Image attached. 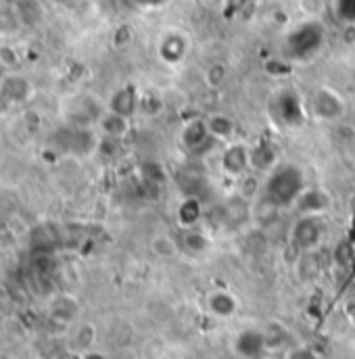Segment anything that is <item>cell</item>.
<instances>
[{
  "label": "cell",
  "mask_w": 355,
  "mask_h": 359,
  "mask_svg": "<svg viewBox=\"0 0 355 359\" xmlns=\"http://www.w3.org/2000/svg\"><path fill=\"white\" fill-rule=\"evenodd\" d=\"M207 126H209V132L213 138H230L234 134V121L228 117V115H213L211 119H207Z\"/></svg>",
  "instance_id": "18"
},
{
  "label": "cell",
  "mask_w": 355,
  "mask_h": 359,
  "mask_svg": "<svg viewBox=\"0 0 355 359\" xmlns=\"http://www.w3.org/2000/svg\"><path fill=\"white\" fill-rule=\"evenodd\" d=\"M312 111L318 119H324V121H333V119H339L345 111V104H343V98L328 88L316 90L314 96H312Z\"/></svg>",
  "instance_id": "4"
},
{
  "label": "cell",
  "mask_w": 355,
  "mask_h": 359,
  "mask_svg": "<svg viewBox=\"0 0 355 359\" xmlns=\"http://www.w3.org/2000/svg\"><path fill=\"white\" fill-rule=\"evenodd\" d=\"M326 232V224L322 215H301L293 226V245L301 251H309L318 247Z\"/></svg>",
  "instance_id": "3"
},
{
  "label": "cell",
  "mask_w": 355,
  "mask_h": 359,
  "mask_svg": "<svg viewBox=\"0 0 355 359\" xmlns=\"http://www.w3.org/2000/svg\"><path fill=\"white\" fill-rule=\"evenodd\" d=\"M337 8H339L341 19L355 21V0H337Z\"/></svg>",
  "instance_id": "20"
},
{
  "label": "cell",
  "mask_w": 355,
  "mask_h": 359,
  "mask_svg": "<svg viewBox=\"0 0 355 359\" xmlns=\"http://www.w3.org/2000/svg\"><path fill=\"white\" fill-rule=\"evenodd\" d=\"M224 67H220V65H213L211 69H209V74H207V82L211 84V86H220L222 84V80H224Z\"/></svg>",
  "instance_id": "22"
},
{
  "label": "cell",
  "mask_w": 355,
  "mask_h": 359,
  "mask_svg": "<svg viewBox=\"0 0 355 359\" xmlns=\"http://www.w3.org/2000/svg\"><path fill=\"white\" fill-rule=\"evenodd\" d=\"M303 190H305V176L297 165L293 163L276 165L264 184V201L272 207H286L297 203Z\"/></svg>",
  "instance_id": "1"
},
{
  "label": "cell",
  "mask_w": 355,
  "mask_h": 359,
  "mask_svg": "<svg viewBox=\"0 0 355 359\" xmlns=\"http://www.w3.org/2000/svg\"><path fill=\"white\" fill-rule=\"evenodd\" d=\"M236 351L247 359H257L267 349L266 334L260 330H245L234 341Z\"/></svg>",
  "instance_id": "7"
},
{
  "label": "cell",
  "mask_w": 355,
  "mask_h": 359,
  "mask_svg": "<svg viewBox=\"0 0 355 359\" xmlns=\"http://www.w3.org/2000/svg\"><path fill=\"white\" fill-rule=\"evenodd\" d=\"M322 38H324L322 27L314 21L297 27L288 38V46H286L288 55L295 59H305L322 46Z\"/></svg>",
  "instance_id": "2"
},
{
  "label": "cell",
  "mask_w": 355,
  "mask_h": 359,
  "mask_svg": "<svg viewBox=\"0 0 355 359\" xmlns=\"http://www.w3.org/2000/svg\"><path fill=\"white\" fill-rule=\"evenodd\" d=\"M288 359H318V355H316L312 349L299 347V349H293V351L288 353Z\"/></svg>",
  "instance_id": "23"
},
{
  "label": "cell",
  "mask_w": 355,
  "mask_h": 359,
  "mask_svg": "<svg viewBox=\"0 0 355 359\" xmlns=\"http://www.w3.org/2000/svg\"><path fill=\"white\" fill-rule=\"evenodd\" d=\"M222 168L226 174L239 178L243 176L249 168H251V161H249V149L245 144H232L224 151L222 155Z\"/></svg>",
  "instance_id": "6"
},
{
  "label": "cell",
  "mask_w": 355,
  "mask_h": 359,
  "mask_svg": "<svg viewBox=\"0 0 355 359\" xmlns=\"http://www.w3.org/2000/svg\"><path fill=\"white\" fill-rule=\"evenodd\" d=\"M153 251L159 257H174L176 255V245L170 236H157L153 241Z\"/></svg>",
  "instance_id": "19"
},
{
  "label": "cell",
  "mask_w": 355,
  "mask_h": 359,
  "mask_svg": "<svg viewBox=\"0 0 355 359\" xmlns=\"http://www.w3.org/2000/svg\"><path fill=\"white\" fill-rule=\"evenodd\" d=\"M138 109V92L132 88V86H126V88L117 90L111 98V111L113 113H119L123 117H132Z\"/></svg>",
  "instance_id": "11"
},
{
  "label": "cell",
  "mask_w": 355,
  "mask_h": 359,
  "mask_svg": "<svg viewBox=\"0 0 355 359\" xmlns=\"http://www.w3.org/2000/svg\"><path fill=\"white\" fill-rule=\"evenodd\" d=\"M295 205L301 215H322L330 205V196L320 188H312V190H303V194L297 198Z\"/></svg>",
  "instance_id": "8"
},
{
  "label": "cell",
  "mask_w": 355,
  "mask_h": 359,
  "mask_svg": "<svg viewBox=\"0 0 355 359\" xmlns=\"http://www.w3.org/2000/svg\"><path fill=\"white\" fill-rule=\"evenodd\" d=\"M201 203H199V198H186L182 205H180V209H178V219H180V224L182 226H194L199 219H201Z\"/></svg>",
  "instance_id": "17"
},
{
  "label": "cell",
  "mask_w": 355,
  "mask_h": 359,
  "mask_svg": "<svg viewBox=\"0 0 355 359\" xmlns=\"http://www.w3.org/2000/svg\"><path fill=\"white\" fill-rule=\"evenodd\" d=\"M186 247L192 251H203L205 249V238L196 232H186Z\"/></svg>",
  "instance_id": "21"
},
{
  "label": "cell",
  "mask_w": 355,
  "mask_h": 359,
  "mask_svg": "<svg viewBox=\"0 0 355 359\" xmlns=\"http://www.w3.org/2000/svg\"><path fill=\"white\" fill-rule=\"evenodd\" d=\"M0 92L4 94V98L8 100V102H19V100H25L27 98V94H29V86H27V82L25 80H21V78H6L4 82H2V86H0Z\"/></svg>",
  "instance_id": "13"
},
{
  "label": "cell",
  "mask_w": 355,
  "mask_h": 359,
  "mask_svg": "<svg viewBox=\"0 0 355 359\" xmlns=\"http://www.w3.org/2000/svg\"><path fill=\"white\" fill-rule=\"evenodd\" d=\"M276 113H278L280 121L286 123V126H301L303 119H305L301 98H299L293 90H284V92L278 96Z\"/></svg>",
  "instance_id": "5"
},
{
  "label": "cell",
  "mask_w": 355,
  "mask_h": 359,
  "mask_svg": "<svg viewBox=\"0 0 355 359\" xmlns=\"http://www.w3.org/2000/svg\"><path fill=\"white\" fill-rule=\"evenodd\" d=\"M224 215L226 219H230L232 224H243L249 215V203L247 196H232L226 205H224Z\"/></svg>",
  "instance_id": "15"
},
{
  "label": "cell",
  "mask_w": 355,
  "mask_h": 359,
  "mask_svg": "<svg viewBox=\"0 0 355 359\" xmlns=\"http://www.w3.org/2000/svg\"><path fill=\"white\" fill-rule=\"evenodd\" d=\"M186 40L178 34H172L166 38L163 46H161V57L168 61V63H178L184 55H186Z\"/></svg>",
  "instance_id": "14"
},
{
  "label": "cell",
  "mask_w": 355,
  "mask_h": 359,
  "mask_svg": "<svg viewBox=\"0 0 355 359\" xmlns=\"http://www.w3.org/2000/svg\"><path fill=\"white\" fill-rule=\"evenodd\" d=\"M249 161H251V168L257 170V172H272L276 168V161H278V155H276V149L274 144L269 142H260L255 144L253 149H249Z\"/></svg>",
  "instance_id": "9"
},
{
  "label": "cell",
  "mask_w": 355,
  "mask_h": 359,
  "mask_svg": "<svg viewBox=\"0 0 355 359\" xmlns=\"http://www.w3.org/2000/svg\"><path fill=\"white\" fill-rule=\"evenodd\" d=\"M130 117H123V115H119V113H107L102 119H100V126H102V132L109 136V138H123L126 136V132H128V128H130V121H128Z\"/></svg>",
  "instance_id": "12"
},
{
  "label": "cell",
  "mask_w": 355,
  "mask_h": 359,
  "mask_svg": "<svg viewBox=\"0 0 355 359\" xmlns=\"http://www.w3.org/2000/svg\"><path fill=\"white\" fill-rule=\"evenodd\" d=\"M209 307L215 316L220 318H230L234 311H236V301L232 294L228 292H215L211 299H209Z\"/></svg>",
  "instance_id": "16"
},
{
  "label": "cell",
  "mask_w": 355,
  "mask_h": 359,
  "mask_svg": "<svg viewBox=\"0 0 355 359\" xmlns=\"http://www.w3.org/2000/svg\"><path fill=\"white\" fill-rule=\"evenodd\" d=\"M209 136H211V132H209L207 119H192L182 130V142L188 149H201Z\"/></svg>",
  "instance_id": "10"
},
{
  "label": "cell",
  "mask_w": 355,
  "mask_h": 359,
  "mask_svg": "<svg viewBox=\"0 0 355 359\" xmlns=\"http://www.w3.org/2000/svg\"><path fill=\"white\" fill-rule=\"evenodd\" d=\"M351 238L355 241V211H354V217H351Z\"/></svg>",
  "instance_id": "24"
}]
</instances>
